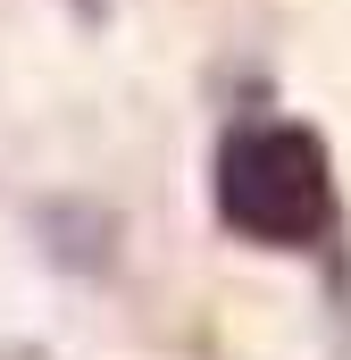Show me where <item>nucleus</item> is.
Instances as JSON below:
<instances>
[{
  "label": "nucleus",
  "instance_id": "nucleus-1",
  "mask_svg": "<svg viewBox=\"0 0 351 360\" xmlns=\"http://www.w3.org/2000/svg\"><path fill=\"white\" fill-rule=\"evenodd\" d=\"M218 218L260 252H310L335 226V176L318 134L301 126H243L218 151Z\"/></svg>",
  "mask_w": 351,
  "mask_h": 360
},
{
  "label": "nucleus",
  "instance_id": "nucleus-2",
  "mask_svg": "<svg viewBox=\"0 0 351 360\" xmlns=\"http://www.w3.org/2000/svg\"><path fill=\"white\" fill-rule=\"evenodd\" d=\"M0 360H42V352H25V344H0Z\"/></svg>",
  "mask_w": 351,
  "mask_h": 360
}]
</instances>
